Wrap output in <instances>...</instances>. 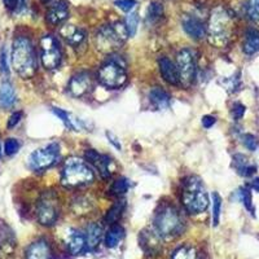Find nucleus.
<instances>
[{
	"label": "nucleus",
	"instance_id": "obj_1",
	"mask_svg": "<svg viewBox=\"0 0 259 259\" xmlns=\"http://www.w3.org/2000/svg\"><path fill=\"white\" fill-rule=\"evenodd\" d=\"M12 66L20 77L29 79L36 71L35 50L26 36H17L12 46Z\"/></svg>",
	"mask_w": 259,
	"mask_h": 259
},
{
	"label": "nucleus",
	"instance_id": "obj_2",
	"mask_svg": "<svg viewBox=\"0 0 259 259\" xmlns=\"http://www.w3.org/2000/svg\"><path fill=\"white\" fill-rule=\"evenodd\" d=\"M235 31V18L227 9L217 8L210 17L209 40L215 47H224L231 41Z\"/></svg>",
	"mask_w": 259,
	"mask_h": 259
},
{
	"label": "nucleus",
	"instance_id": "obj_3",
	"mask_svg": "<svg viewBox=\"0 0 259 259\" xmlns=\"http://www.w3.org/2000/svg\"><path fill=\"white\" fill-rule=\"evenodd\" d=\"M182 203L191 214H201L207 209L209 196L200 178L189 177L183 183Z\"/></svg>",
	"mask_w": 259,
	"mask_h": 259
},
{
	"label": "nucleus",
	"instance_id": "obj_4",
	"mask_svg": "<svg viewBox=\"0 0 259 259\" xmlns=\"http://www.w3.org/2000/svg\"><path fill=\"white\" fill-rule=\"evenodd\" d=\"M156 231L163 239H172L182 235L184 231V222L178 210L171 205H165L157 211L154 218Z\"/></svg>",
	"mask_w": 259,
	"mask_h": 259
},
{
	"label": "nucleus",
	"instance_id": "obj_5",
	"mask_svg": "<svg viewBox=\"0 0 259 259\" xmlns=\"http://www.w3.org/2000/svg\"><path fill=\"white\" fill-rule=\"evenodd\" d=\"M94 180V171L80 158H69L65 161L61 171V182L64 186L80 187Z\"/></svg>",
	"mask_w": 259,
	"mask_h": 259
},
{
	"label": "nucleus",
	"instance_id": "obj_6",
	"mask_svg": "<svg viewBox=\"0 0 259 259\" xmlns=\"http://www.w3.org/2000/svg\"><path fill=\"white\" fill-rule=\"evenodd\" d=\"M128 30L122 22L108 24L97 30L95 35L97 48L103 52H112L128 38Z\"/></svg>",
	"mask_w": 259,
	"mask_h": 259
},
{
	"label": "nucleus",
	"instance_id": "obj_7",
	"mask_svg": "<svg viewBox=\"0 0 259 259\" xmlns=\"http://www.w3.org/2000/svg\"><path fill=\"white\" fill-rule=\"evenodd\" d=\"M97 79L108 89H119L126 83L127 73L121 59H109L97 71Z\"/></svg>",
	"mask_w": 259,
	"mask_h": 259
},
{
	"label": "nucleus",
	"instance_id": "obj_8",
	"mask_svg": "<svg viewBox=\"0 0 259 259\" xmlns=\"http://www.w3.org/2000/svg\"><path fill=\"white\" fill-rule=\"evenodd\" d=\"M60 214L59 200L53 192H46L41 194L36 207V218L41 226L51 227L56 223Z\"/></svg>",
	"mask_w": 259,
	"mask_h": 259
},
{
	"label": "nucleus",
	"instance_id": "obj_9",
	"mask_svg": "<svg viewBox=\"0 0 259 259\" xmlns=\"http://www.w3.org/2000/svg\"><path fill=\"white\" fill-rule=\"evenodd\" d=\"M40 60L47 70L59 68L62 60V51L57 39L52 35H45L40 39Z\"/></svg>",
	"mask_w": 259,
	"mask_h": 259
},
{
	"label": "nucleus",
	"instance_id": "obj_10",
	"mask_svg": "<svg viewBox=\"0 0 259 259\" xmlns=\"http://www.w3.org/2000/svg\"><path fill=\"white\" fill-rule=\"evenodd\" d=\"M60 154V147L57 143L48 144L47 147L36 149L29 157V166L34 171H43L56 162Z\"/></svg>",
	"mask_w": 259,
	"mask_h": 259
},
{
	"label": "nucleus",
	"instance_id": "obj_11",
	"mask_svg": "<svg viewBox=\"0 0 259 259\" xmlns=\"http://www.w3.org/2000/svg\"><path fill=\"white\" fill-rule=\"evenodd\" d=\"M177 68L179 71L180 82L184 85H191L196 78V62L193 53L189 50H182L177 56Z\"/></svg>",
	"mask_w": 259,
	"mask_h": 259
},
{
	"label": "nucleus",
	"instance_id": "obj_12",
	"mask_svg": "<svg viewBox=\"0 0 259 259\" xmlns=\"http://www.w3.org/2000/svg\"><path fill=\"white\" fill-rule=\"evenodd\" d=\"M16 251V237L12 228L0 221V259H12Z\"/></svg>",
	"mask_w": 259,
	"mask_h": 259
},
{
	"label": "nucleus",
	"instance_id": "obj_13",
	"mask_svg": "<svg viewBox=\"0 0 259 259\" xmlns=\"http://www.w3.org/2000/svg\"><path fill=\"white\" fill-rule=\"evenodd\" d=\"M69 91L74 97H83L89 95L94 87V80H92L91 74L82 71V73L75 74L69 82Z\"/></svg>",
	"mask_w": 259,
	"mask_h": 259
},
{
	"label": "nucleus",
	"instance_id": "obj_14",
	"mask_svg": "<svg viewBox=\"0 0 259 259\" xmlns=\"http://www.w3.org/2000/svg\"><path fill=\"white\" fill-rule=\"evenodd\" d=\"M140 246L148 255H156L161 250V235L157 231L145 230L139 237Z\"/></svg>",
	"mask_w": 259,
	"mask_h": 259
},
{
	"label": "nucleus",
	"instance_id": "obj_15",
	"mask_svg": "<svg viewBox=\"0 0 259 259\" xmlns=\"http://www.w3.org/2000/svg\"><path fill=\"white\" fill-rule=\"evenodd\" d=\"M85 159L92 163L95 167L97 168L99 171V174L101 175L103 179H109L110 178V158L105 154H100L97 153L96 150L94 149H89L85 152Z\"/></svg>",
	"mask_w": 259,
	"mask_h": 259
},
{
	"label": "nucleus",
	"instance_id": "obj_16",
	"mask_svg": "<svg viewBox=\"0 0 259 259\" xmlns=\"http://www.w3.org/2000/svg\"><path fill=\"white\" fill-rule=\"evenodd\" d=\"M182 25L184 31L193 39H203L206 36L207 29L200 18L194 17V16H184L182 20Z\"/></svg>",
	"mask_w": 259,
	"mask_h": 259
},
{
	"label": "nucleus",
	"instance_id": "obj_17",
	"mask_svg": "<svg viewBox=\"0 0 259 259\" xmlns=\"http://www.w3.org/2000/svg\"><path fill=\"white\" fill-rule=\"evenodd\" d=\"M26 259H52V250L46 240L40 239L30 244L25 253Z\"/></svg>",
	"mask_w": 259,
	"mask_h": 259
},
{
	"label": "nucleus",
	"instance_id": "obj_18",
	"mask_svg": "<svg viewBox=\"0 0 259 259\" xmlns=\"http://www.w3.org/2000/svg\"><path fill=\"white\" fill-rule=\"evenodd\" d=\"M159 71H161L162 78L168 83V84L178 85L180 83L179 71H178L177 65L171 61L167 57H161L158 61Z\"/></svg>",
	"mask_w": 259,
	"mask_h": 259
},
{
	"label": "nucleus",
	"instance_id": "obj_19",
	"mask_svg": "<svg viewBox=\"0 0 259 259\" xmlns=\"http://www.w3.org/2000/svg\"><path fill=\"white\" fill-rule=\"evenodd\" d=\"M69 16V8L68 4L65 3L64 0H59L56 3H53L50 7L47 12V21L48 24L51 25H61L62 22H65V20L68 18Z\"/></svg>",
	"mask_w": 259,
	"mask_h": 259
},
{
	"label": "nucleus",
	"instance_id": "obj_20",
	"mask_svg": "<svg viewBox=\"0 0 259 259\" xmlns=\"http://www.w3.org/2000/svg\"><path fill=\"white\" fill-rule=\"evenodd\" d=\"M62 35L73 48L83 47L85 39H87V32L84 30L80 29V27L71 26V25L62 29Z\"/></svg>",
	"mask_w": 259,
	"mask_h": 259
},
{
	"label": "nucleus",
	"instance_id": "obj_21",
	"mask_svg": "<svg viewBox=\"0 0 259 259\" xmlns=\"http://www.w3.org/2000/svg\"><path fill=\"white\" fill-rule=\"evenodd\" d=\"M68 250L71 255H79L87 249V241H85V235H83L79 231H74L68 237Z\"/></svg>",
	"mask_w": 259,
	"mask_h": 259
},
{
	"label": "nucleus",
	"instance_id": "obj_22",
	"mask_svg": "<svg viewBox=\"0 0 259 259\" xmlns=\"http://www.w3.org/2000/svg\"><path fill=\"white\" fill-rule=\"evenodd\" d=\"M103 227L99 223H91L85 230V241H87V249L94 250L99 246L101 239H103Z\"/></svg>",
	"mask_w": 259,
	"mask_h": 259
},
{
	"label": "nucleus",
	"instance_id": "obj_23",
	"mask_svg": "<svg viewBox=\"0 0 259 259\" xmlns=\"http://www.w3.org/2000/svg\"><path fill=\"white\" fill-rule=\"evenodd\" d=\"M244 52L246 55H254L259 51V31L256 29H247L245 32L244 39V47H242Z\"/></svg>",
	"mask_w": 259,
	"mask_h": 259
},
{
	"label": "nucleus",
	"instance_id": "obj_24",
	"mask_svg": "<svg viewBox=\"0 0 259 259\" xmlns=\"http://www.w3.org/2000/svg\"><path fill=\"white\" fill-rule=\"evenodd\" d=\"M16 103V92L9 82H4L0 85V106L4 109L12 108Z\"/></svg>",
	"mask_w": 259,
	"mask_h": 259
},
{
	"label": "nucleus",
	"instance_id": "obj_25",
	"mask_svg": "<svg viewBox=\"0 0 259 259\" xmlns=\"http://www.w3.org/2000/svg\"><path fill=\"white\" fill-rule=\"evenodd\" d=\"M233 166L237 170V172L242 175V177H250L256 170L255 166L251 165L249 159L244 154H236V156H233Z\"/></svg>",
	"mask_w": 259,
	"mask_h": 259
},
{
	"label": "nucleus",
	"instance_id": "obj_26",
	"mask_svg": "<svg viewBox=\"0 0 259 259\" xmlns=\"http://www.w3.org/2000/svg\"><path fill=\"white\" fill-rule=\"evenodd\" d=\"M124 237V230L123 227L119 226V224H112L108 232L105 235V246L106 247H115L119 242L122 241V239Z\"/></svg>",
	"mask_w": 259,
	"mask_h": 259
},
{
	"label": "nucleus",
	"instance_id": "obj_27",
	"mask_svg": "<svg viewBox=\"0 0 259 259\" xmlns=\"http://www.w3.org/2000/svg\"><path fill=\"white\" fill-rule=\"evenodd\" d=\"M149 99L156 108L158 109H166L170 103V96L167 92L161 87H154L152 91L149 92Z\"/></svg>",
	"mask_w": 259,
	"mask_h": 259
},
{
	"label": "nucleus",
	"instance_id": "obj_28",
	"mask_svg": "<svg viewBox=\"0 0 259 259\" xmlns=\"http://www.w3.org/2000/svg\"><path fill=\"white\" fill-rule=\"evenodd\" d=\"M52 112L55 113V114H56L60 119H61L62 123L68 127L69 130H74V131H75V130H79L80 121L75 119V118H74L71 114H69L68 112H65V110H62V109H59V108H53Z\"/></svg>",
	"mask_w": 259,
	"mask_h": 259
},
{
	"label": "nucleus",
	"instance_id": "obj_29",
	"mask_svg": "<svg viewBox=\"0 0 259 259\" xmlns=\"http://www.w3.org/2000/svg\"><path fill=\"white\" fill-rule=\"evenodd\" d=\"M124 206H126L124 201H118V202H115L114 205H113V206L108 210V212H106V215H105L106 223L108 224L117 223V222L119 221V218L122 217V212H123Z\"/></svg>",
	"mask_w": 259,
	"mask_h": 259
},
{
	"label": "nucleus",
	"instance_id": "obj_30",
	"mask_svg": "<svg viewBox=\"0 0 259 259\" xmlns=\"http://www.w3.org/2000/svg\"><path fill=\"white\" fill-rule=\"evenodd\" d=\"M163 18V7L158 2H152L147 9V21L150 24H157Z\"/></svg>",
	"mask_w": 259,
	"mask_h": 259
},
{
	"label": "nucleus",
	"instance_id": "obj_31",
	"mask_svg": "<svg viewBox=\"0 0 259 259\" xmlns=\"http://www.w3.org/2000/svg\"><path fill=\"white\" fill-rule=\"evenodd\" d=\"M197 254L192 246L188 245H183V246L178 247L177 250L172 253L171 259H196Z\"/></svg>",
	"mask_w": 259,
	"mask_h": 259
},
{
	"label": "nucleus",
	"instance_id": "obj_32",
	"mask_svg": "<svg viewBox=\"0 0 259 259\" xmlns=\"http://www.w3.org/2000/svg\"><path fill=\"white\" fill-rule=\"evenodd\" d=\"M127 191H128V182L124 178L117 179L110 187V193L113 196H123L124 193H127Z\"/></svg>",
	"mask_w": 259,
	"mask_h": 259
},
{
	"label": "nucleus",
	"instance_id": "obj_33",
	"mask_svg": "<svg viewBox=\"0 0 259 259\" xmlns=\"http://www.w3.org/2000/svg\"><path fill=\"white\" fill-rule=\"evenodd\" d=\"M222 198L218 193H212V222L214 226H218L219 218H221Z\"/></svg>",
	"mask_w": 259,
	"mask_h": 259
},
{
	"label": "nucleus",
	"instance_id": "obj_34",
	"mask_svg": "<svg viewBox=\"0 0 259 259\" xmlns=\"http://www.w3.org/2000/svg\"><path fill=\"white\" fill-rule=\"evenodd\" d=\"M20 147L21 144L17 139H8L4 144V152H6L7 156H15L20 150Z\"/></svg>",
	"mask_w": 259,
	"mask_h": 259
},
{
	"label": "nucleus",
	"instance_id": "obj_35",
	"mask_svg": "<svg viewBox=\"0 0 259 259\" xmlns=\"http://www.w3.org/2000/svg\"><path fill=\"white\" fill-rule=\"evenodd\" d=\"M239 194H240V198H241L242 203H244V205H245V207H246V209L249 210V211H250V212H253L254 211V209H253V200H251L250 191H249V189H247V188H241V189H240Z\"/></svg>",
	"mask_w": 259,
	"mask_h": 259
},
{
	"label": "nucleus",
	"instance_id": "obj_36",
	"mask_svg": "<svg viewBox=\"0 0 259 259\" xmlns=\"http://www.w3.org/2000/svg\"><path fill=\"white\" fill-rule=\"evenodd\" d=\"M126 25L127 30H128L130 35H135L136 29H138V15L136 13H130L126 18Z\"/></svg>",
	"mask_w": 259,
	"mask_h": 259
},
{
	"label": "nucleus",
	"instance_id": "obj_37",
	"mask_svg": "<svg viewBox=\"0 0 259 259\" xmlns=\"http://www.w3.org/2000/svg\"><path fill=\"white\" fill-rule=\"evenodd\" d=\"M247 13H249L250 18L259 22V0H249Z\"/></svg>",
	"mask_w": 259,
	"mask_h": 259
},
{
	"label": "nucleus",
	"instance_id": "obj_38",
	"mask_svg": "<svg viewBox=\"0 0 259 259\" xmlns=\"http://www.w3.org/2000/svg\"><path fill=\"white\" fill-rule=\"evenodd\" d=\"M114 4L123 12H131L138 3H136V0H115Z\"/></svg>",
	"mask_w": 259,
	"mask_h": 259
},
{
	"label": "nucleus",
	"instance_id": "obj_39",
	"mask_svg": "<svg viewBox=\"0 0 259 259\" xmlns=\"http://www.w3.org/2000/svg\"><path fill=\"white\" fill-rule=\"evenodd\" d=\"M242 143H244L245 147H246L249 150H251V152L258 148V140H256L255 136L250 135V134L244 135V138H242Z\"/></svg>",
	"mask_w": 259,
	"mask_h": 259
},
{
	"label": "nucleus",
	"instance_id": "obj_40",
	"mask_svg": "<svg viewBox=\"0 0 259 259\" xmlns=\"http://www.w3.org/2000/svg\"><path fill=\"white\" fill-rule=\"evenodd\" d=\"M0 71L6 75L9 74V66H8V59H7V51L6 48L2 50L0 52Z\"/></svg>",
	"mask_w": 259,
	"mask_h": 259
},
{
	"label": "nucleus",
	"instance_id": "obj_41",
	"mask_svg": "<svg viewBox=\"0 0 259 259\" xmlns=\"http://www.w3.org/2000/svg\"><path fill=\"white\" fill-rule=\"evenodd\" d=\"M245 110H246V108L240 103H236L235 105L232 106V115L236 121H239V119H241V118L244 117Z\"/></svg>",
	"mask_w": 259,
	"mask_h": 259
},
{
	"label": "nucleus",
	"instance_id": "obj_42",
	"mask_svg": "<svg viewBox=\"0 0 259 259\" xmlns=\"http://www.w3.org/2000/svg\"><path fill=\"white\" fill-rule=\"evenodd\" d=\"M3 3L9 12H15V11L21 8V6H24L22 0H3Z\"/></svg>",
	"mask_w": 259,
	"mask_h": 259
},
{
	"label": "nucleus",
	"instance_id": "obj_43",
	"mask_svg": "<svg viewBox=\"0 0 259 259\" xmlns=\"http://www.w3.org/2000/svg\"><path fill=\"white\" fill-rule=\"evenodd\" d=\"M21 118H22V113L15 112L12 115H11V117H9L7 127H8V128H13V127H16L18 123H20Z\"/></svg>",
	"mask_w": 259,
	"mask_h": 259
},
{
	"label": "nucleus",
	"instance_id": "obj_44",
	"mask_svg": "<svg viewBox=\"0 0 259 259\" xmlns=\"http://www.w3.org/2000/svg\"><path fill=\"white\" fill-rule=\"evenodd\" d=\"M106 138L109 139V143L113 145V147L117 148L118 150H121V149H122L121 143H119V140H118V138H117V136L113 135V134L110 133V131H106Z\"/></svg>",
	"mask_w": 259,
	"mask_h": 259
},
{
	"label": "nucleus",
	"instance_id": "obj_45",
	"mask_svg": "<svg viewBox=\"0 0 259 259\" xmlns=\"http://www.w3.org/2000/svg\"><path fill=\"white\" fill-rule=\"evenodd\" d=\"M215 122H217V118H215L214 115H205V117L202 118V126L205 127V128L212 127L215 124Z\"/></svg>",
	"mask_w": 259,
	"mask_h": 259
},
{
	"label": "nucleus",
	"instance_id": "obj_46",
	"mask_svg": "<svg viewBox=\"0 0 259 259\" xmlns=\"http://www.w3.org/2000/svg\"><path fill=\"white\" fill-rule=\"evenodd\" d=\"M251 189H254V191L259 193V179H254L251 182Z\"/></svg>",
	"mask_w": 259,
	"mask_h": 259
},
{
	"label": "nucleus",
	"instance_id": "obj_47",
	"mask_svg": "<svg viewBox=\"0 0 259 259\" xmlns=\"http://www.w3.org/2000/svg\"><path fill=\"white\" fill-rule=\"evenodd\" d=\"M41 2H45V3H47V2H50V0H41Z\"/></svg>",
	"mask_w": 259,
	"mask_h": 259
},
{
	"label": "nucleus",
	"instance_id": "obj_48",
	"mask_svg": "<svg viewBox=\"0 0 259 259\" xmlns=\"http://www.w3.org/2000/svg\"><path fill=\"white\" fill-rule=\"evenodd\" d=\"M0 154H2V145H0Z\"/></svg>",
	"mask_w": 259,
	"mask_h": 259
},
{
	"label": "nucleus",
	"instance_id": "obj_49",
	"mask_svg": "<svg viewBox=\"0 0 259 259\" xmlns=\"http://www.w3.org/2000/svg\"><path fill=\"white\" fill-rule=\"evenodd\" d=\"M25 2H26V0H22V4H25Z\"/></svg>",
	"mask_w": 259,
	"mask_h": 259
}]
</instances>
